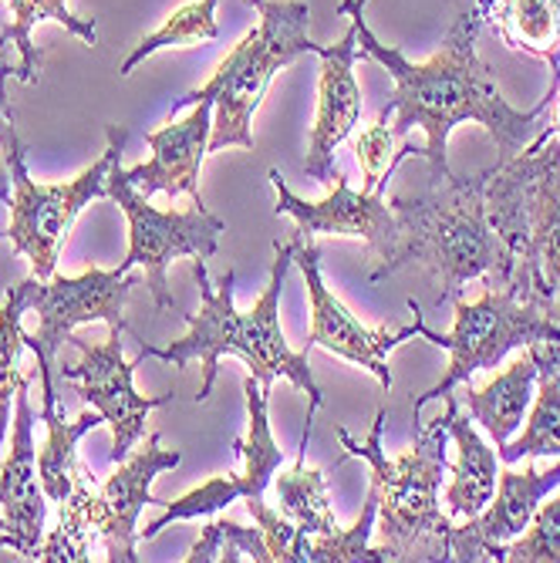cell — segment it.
I'll list each match as a JSON object with an SVG mask.
<instances>
[{"mask_svg":"<svg viewBox=\"0 0 560 563\" xmlns=\"http://www.w3.org/2000/svg\"><path fill=\"white\" fill-rule=\"evenodd\" d=\"M365 4L369 0H341L338 14L351 18L354 27H359V51L372 62H378L395 88L385 112L392 115V132L398 142L409 139L413 129L426 132V148L422 156L429 163V176L432 183H442L449 173V132L463 122H476L490 132V139L496 142L499 159L496 166L510 163L514 156L534 142V135L540 132V119L550 109V101L560 91V71H553L547 95L540 98V106L530 112H517L510 101H506L486 68V62L476 51V37H480V24L486 18V0H466L463 11L455 14L439 55H432L429 62H409L398 47L382 44L369 24H365Z\"/></svg>","mask_w":560,"mask_h":563,"instance_id":"1","label":"cell"},{"mask_svg":"<svg viewBox=\"0 0 560 563\" xmlns=\"http://www.w3.org/2000/svg\"><path fill=\"white\" fill-rule=\"evenodd\" d=\"M300 240H304V233L297 230L287 243H281V240L274 243L271 280H267L264 294L257 297V303H253L250 311H237V303H233L237 274L230 267L217 284H210L207 261H193V277L199 284V311L186 314L189 334L166 344V347L142 344L135 362L160 357V362L183 372L189 362H196V357H199L202 385H199L196 405H202L213 391V382H217V372H220V357L237 354L246 362L250 375L261 378L264 388H271L274 378H287L300 391H308V398H311L308 419H315V412L325 405V391L311 375L308 347H304V351L287 347V338L281 331V290H284V280H287V271L294 264V253H297Z\"/></svg>","mask_w":560,"mask_h":563,"instance_id":"2","label":"cell"},{"mask_svg":"<svg viewBox=\"0 0 560 563\" xmlns=\"http://www.w3.org/2000/svg\"><path fill=\"white\" fill-rule=\"evenodd\" d=\"M486 186L490 169L476 176H446L442 183H432L426 196H395L398 243L372 284L413 264L436 280L439 300H455L476 277L486 284L514 280V250L490 220Z\"/></svg>","mask_w":560,"mask_h":563,"instance_id":"3","label":"cell"},{"mask_svg":"<svg viewBox=\"0 0 560 563\" xmlns=\"http://www.w3.org/2000/svg\"><path fill=\"white\" fill-rule=\"evenodd\" d=\"M388 412L378 408L365 442L351 439L344 426H334V435L344 449V459H365L372 470V486L378 493V533L395 560H449L452 517L442 514L439 489L449 466L446 439L449 429L442 416L432 426H416V442L402 455L382 449Z\"/></svg>","mask_w":560,"mask_h":563,"instance_id":"4","label":"cell"},{"mask_svg":"<svg viewBox=\"0 0 560 563\" xmlns=\"http://www.w3.org/2000/svg\"><path fill=\"white\" fill-rule=\"evenodd\" d=\"M486 207L514 250V284L560 311V135H534L510 163L490 169Z\"/></svg>","mask_w":560,"mask_h":563,"instance_id":"5","label":"cell"},{"mask_svg":"<svg viewBox=\"0 0 560 563\" xmlns=\"http://www.w3.org/2000/svg\"><path fill=\"white\" fill-rule=\"evenodd\" d=\"M261 24L246 31L243 41L217 65L213 78L186 91L176 109L196 106V101H213V132L207 152H220L230 145L253 148V112L261 109V98L277 71L294 65L300 55H318L308 37L311 8L304 0H264L257 8Z\"/></svg>","mask_w":560,"mask_h":563,"instance_id":"6","label":"cell"},{"mask_svg":"<svg viewBox=\"0 0 560 563\" xmlns=\"http://www.w3.org/2000/svg\"><path fill=\"white\" fill-rule=\"evenodd\" d=\"M409 311L416 314V334L449 351V368L442 378L416 398V419L426 401L442 398L466 385L476 372L496 368L514 347L530 344H553L560 341V311L543 300L527 297L514 280L486 284L476 300L455 297V324L452 331L439 334L422 321L419 300H409Z\"/></svg>","mask_w":560,"mask_h":563,"instance_id":"7","label":"cell"},{"mask_svg":"<svg viewBox=\"0 0 560 563\" xmlns=\"http://www.w3.org/2000/svg\"><path fill=\"white\" fill-rule=\"evenodd\" d=\"M243 398H246V416H250V432L246 439H237L233 449L243 459V473L240 476H213L202 486L189 489L186 496L173 499L163 506V514L156 520H149L145 530H139V540H152L160 537L169 523L176 520H199V517H213L223 506H230L233 499H246L250 517L257 520V527L267 537L271 547V560L274 563H297V527L271 509L264 503L267 486L274 483V473L284 466V449H277L274 432H271V419H267V398L271 388L261 385V378L246 375L243 382Z\"/></svg>","mask_w":560,"mask_h":563,"instance_id":"8","label":"cell"},{"mask_svg":"<svg viewBox=\"0 0 560 563\" xmlns=\"http://www.w3.org/2000/svg\"><path fill=\"white\" fill-rule=\"evenodd\" d=\"M109 145L106 152L75 179L68 183H34L24 163V145L18 142L11 152H4V163L11 169L14 196H11V227L8 240L14 243V253H24L31 261V271L37 280H51L58 267L62 243L68 240V230L75 217L88 207L91 199L109 196V169L116 159H122L129 132L122 125L106 129Z\"/></svg>","mask_w":560,"mask_h":563,"instance_id":"9","label":"cell"},{"mask_svg":"<svg viewBox=\"0 0 560 563\" xmlns=\"http://www.w3.org/2000/svg\"><path fill=\"white\" fill-rule=\"evenodd\" d=\"M142 274H122L116 271H101L91 267L78 277H51L37 280L31 287V307L37 318V328L28 334L24 331V347L34 351L37 357V375H41V419L62 412L58 401V351L72 338L78 324L91 321H106L109 328L125 324V300L129 294L142 284Z\"/></svg>","mask_w":560,"mask_h":563,"instance_id":"10","label":"cell"},{"mask_svg":"<svg viewBox=\"0 0 560 563\" xmlns=\"http://www.w3.org/2000/svg\"><path fill=\"white\" fill-rule=\"evenodd\" d=\"M106 186H109V199L129 220V253L119 264V271L129 274L139 264L156 311H173L176 300L166 280L169 264L179 257L210 261L220 246V236L227 233V223L213 217L202 202H193L189 210H166V213L152 210L149 199L129 183L122 159L112 163Z\"/></svg>","mask_w":560,"mask_h":563,"instance_id":"11","label":"cell"},{"mask_svg":"<svg viewBox=\"0 0 560 563\" xmlns=\"http://www.w3.org/2000/svg\"><path fill=\"white\" fill-rule=\"evenodd\" d=\"M122 328H109L106 341H85V338H68L78 351L81 362L75 365H58V378H72L81 385V401L91 405L95 412H101L106 426L112 429V463L119 466L122 459L135 449V442L145 432V419L152 408L173 405L176 395H139L132 385V375L139 368V362H125L122 354Z\"/></svg>","mask_w":560,"mask_h":563,"instance_id":"12","label":"cell"},{"mask_svg":"<svg viewBox=\"0 0 560 563\" xmlns=\"http://www.w3.org/2000/svg\"><path fill=\"white\" fill-rule=\"evenodd\" d=\"M271 186L277 192V213H287L297 230L304 236H354L365 240L369 257H372V274L369 280L392 261L395 243H398V217L392 210V202L385 199V192H354L348 186V176L338 169L334 176V189L318 199L308 202L297 192H290V186L284 183L281 169H271Z\"/></svg>","mask_w":560,"mask_h":563,"instance_id":"13","label":"cell"},{"mask_svg":"<svg viewBox=\"0 0 560 563\" xmlns=\"http://www.w3.org/2000/svg\"><path fill=\"white\" fill-rule=\"evenodd\" d=\"M294 264L304 274V284H308V297H311V334H308V351L311 347H325L338 357H348V362L362 365L365 372H372L382 388H392V368H388V351L398 347L402 341L416 338V324L409 328H365L359 318H354L348 307L328 290L325 277H321V250L304 236Z\"/></svg>","mask_w":560,"mask_h":563,"instance_id":"14","label":"cell"},{"mask_svg":"<svg viewBox=\"0 0 560 563\" xmlns=\"http://www.w3.org/2000/svg\"><path fill=\"white\" fill-rule=\"evenodd\" d=\"M179 449H163L160 432H152L145 445L129 452L119 470L98 483L91 493V527L98 530L101 543L112 563H135L139 543V514L145 506H166L149 493L152 479L166 470L179 466Z\"/></svg>","mask_w":560,"mask_h":563,"instance_id":"15","label":"cell"},{"mask_svg":"<svg viewBox=\"0 0 560 563\" xmlns=\"http://www.w3.org/2000/svg\"><path fill=\"white\" fill-rule=\"evenodd\" d=\"M557 486H560V459L550 466H537V459H530L524 470L514 466L499 470L496 493L483 514L463 520V527H452L449 560H466V563L499 560L503 543L517 540L530 527L537 506L550 493H557Z\"/></svg>","mask_w":560,"mask_h":563,"instance_id":"16","label":"cell"},{"mask_svg":"<svg viewBox=\"0 0 560 563\" xmlns=\"http://www.w3.org/2000/svg\"><path fill=\"white\" fill-rule=\"evenodd\" d=\"M318 55H321L318 119L311 129L304 176L321 186H331L338 176L334 152L362 119V88H359V78H354V58H359V27H354V21L341 34L338 44L318 47Z\"/></svg>","mask_w":560,"mask_h":563,"instance_id":"17","label":"cell"},{"mask_svg":"<svg viewBox=\"0 0 560 563\" xmlns=\"http://www.w3.org/2000/svg\"><path fill=\"white\" fill-rule=\"evenodd\" d=\"M31 375L21 378L14 395V429H11V452L0 459V506L11 533V550L21 553V560H37L44 523H47V503L44 486L37 476V452H34V408H31Z\"/></svg>","mask_w":560,"mask_h":563,"instance_id":"18","label":"cell"},{"mask_svg":"<svg viewBox=\"0 0 560 563\" xmlns=\"http://www.w3.org/2000/svg\"><path fill=\"white\" fill-rule=\"evenodd\" d=\"M213 132V101H196V109L183 122H166L160 132H149L145 145L152 148V159L125 169L129 183L149 199L152 192H169V196H193L199 199V166L207 156Z\"/></svg>","mask_w":560,"mask_h":563,"instance_id":"19","label":"cell"},{"mask_svg":"<svg viewBox=\"0 0 560 563\" xmlns=\"http://www.w3.org/2000/svg\"><path fill=\"white\" fill-rule=\"evenodd\" d=\"M446 412L442 422L449 429V439L460 449L455 463H449L446 470H452V479L442 493L446 499V514L452 520H470L476 514H483L486 503L496 493V479H499V466H496V452L483 442V435L473 429L470 412H463L460 398L452 391L442 395Z\"/></svg>","mask_w":560,"mask_h":563,"instance_id":"20","label":"cell"},{"mask_svg":"<svg viewBox=\"0 0 560 563\" xmlns=\"http://www.w3.org/2000/svg\"><path fill=\"white\" fill-rule=\"evenodd\" d=\"M537 362L534 354H520L517 362L506 365L493 382H486L483 388H466L463 405L473 422H480L486 429V435L496 442V449H503L514 439V432L520 429L524 416L530 412L534 395H537Z\"/></svg>","mask_w":560,"mask_h":563,"instance_id":"21","label":"cell"},{"mask_svg":"<svg viewBox=\"0 0 560 563\" xmlns=\"http://www.w3.org/2000/svg\"><path fill=\"white\" fill-rule=\"evenodd\" d=\"M41 422L47 426V442L37 455V476H41L47 499L65 503L75 489V483L91 473L78 459V442L85 432L106 426V419H101V412H95V408H85L75 422H65V412H55Z\"/></svg>","mask_w":560,"mask_h":563,"instance_id":"22","label":"cell"},{"mask_svg":"<svg viewBox=\"0 0 560 563\" xmlns=\"http://www.w3.org/2000/svg\"><path fill=\"white\" fill-rule=\"evenodd\" d=\"M486 18H493L499 37L514 51H527L550 68L560 55V0H486Z\"/></svg>","mask_w":560,"mask_h":563,"instance_id":"23","label":"cell"},{"mask_svg":"<svg viewBox=\"0 0 560 563\" xmlns=\"http://www.w3.org/2000/svg\"><path fill=\"white\" fill-rule=\"evenodd\" d=\"M537 362V395L530 405V419L520 439H510L499 449V463L503 466H517L520 459H540L553 455L560 459V368L543 357L534 344L527 347Z\"/></svg>","mask_w":560,"mask_h":563,"instance_id":"24","label":"cell"},{"mask_svg":"<svg viewBox=\"0 0 560 563\" xmlns=\"http://www.w3.org/2000/svg\"><path fill=\"white\" fill-rule=\"evenodd\" d=\"M11 4V24L8 31L0 34V47H8V41L21 51V65L14 68V78L21 85H34L41 78V51L34 47L31 41V31L41 24V21H55L62 24L65 31L78 34L88 47L98 44V31H95V21L91 18H78L68 11V0H8Z\"/></svg>","mask_w":560,"mask_h":563,"instance_id":"25","label":"cell"},{"mask_svg":"<svg viewBox=\"0 0 560 563\" xmlns=\"http://www.w3.org/2000/svg\"><path fill=\"white\" fill-rule=\"evenodd\" d=\"M274 493L281 499V514L297 527V553L304 540H325L341 530L331 514L328 479L321 470H304V463H294L290 473L274 479Z\"/></svg>","mask_w":560,"mask_h":563,"instance_id":"26","label":"cell"},{"mask_svg":"<svg viewBox=\"0 0 560 563\" xmlns=\"http://www.w3.org/2000/svg\"><path fill=\"white\" fill-rule=\"evenodd\" d=\"M31 287L34 274L14 287H8L4 307H0V452L8 442L11 429V405L18 395V385L24 378L21 372V351H24V311L31 307Z\"/></svg>","mask_w":560,"mask_h":563,"instance_id":"27","label":"cell"},{"mask_svg":"<svg viewBox=\"0 0 560 563\" xmlns=\"http://www.w3.org/2000/svg\"><path fill=\"white\" fill-rule=\"evenodd\" d=\"M375 523H378V493L369 483V496H365L359 523H354L351 530H338L334 537H325V540H304L297 563H382V560H395L385 543L372 547Z\"/></svg>","mask_w":560,"mask_h":563,"instance_id":"28","label":"cell"},{"mask_svg":"<svg viewBox=\"0 0 560 563\" xmlns=\"http://www.w3.org/2000/svg\"><path fill=\"white\" fill-rule=\"evenodd\" d=\"M220 37V27H217V0H189L179 11H173L166 18V24L142 37L132 55L119 65V75L129 78L149 55H156L163 47H186V44H196V41H217Z\"/></svg>","mask_w":560,"mask_h":563,"instance_id":"29","label":"cell"},{"mask_svg":"<svg viewBox=\"0 0 560 563\" xmlns=\"http://www.w3.org/2000/svg\"><path fill=\"white\" fill-rule=\"evenodd\" d=\"M98 479L88 473L85 479L75 483L72 496L62 503V520L58 530L44 533L37 560L51 563V560H88V530H91V493H95Z\"/></svg>","mask_w":560,"mask_h":563,"instance_id":"30","label":"cell"},{"mask_svg":"<svg viewBox=\"0 0 560 563\" xmlns=\"http://www.w3.org/2000/svg\"><path fill=\"white\" fill-rule=\"evenodd\" d=\"M257 560V563H274L271 560V547L261 527H240L233 520H210L202 527L199 540L189 550V563H210V560Z\"/></svg>","mask_w":560,"mask_h":563,"instance_id":"31","label":"cell"},{"mask_svg":"<svg viewBox=\"0 0 560 563\" xmlns=\"http://www.w3.org/2000/svg\"><path fill=\"white\" fill-rule=\"evenodd\" d=\"M499 560H514V563H560V486L550 503H540L530 527L503 543Z\"/></svg>","mask_w":560,"mask_h":563,"instance_id":"32","label":"cell"},{"mask_svg":"<svg viewBox=\"0 0 560 563\" xmlns=\"http://www.w3.org/2000/svg\"><path fill=\"white\" fill-rule=\"evenodd\" d=\"M392 115L382 109L378 122L369 125L359 139H354V156H359L362 176H365V192H378L385 189L388 176L398 169L395 166V132L388 129Z\"/></svg>","mask_w":560,"mask_h":563,"instance_id":"33","label":"cell"},{"mask_svg":"<svg viewBox=\"0 0 560 563\" xmlns=\"http://www.w3.org/2000/svg\"><path fill=\"white\" fill-rule=\"evenodd\" d=\"M8 75L11 65L0 62V152H11L21 139H18V129H14V109H11V98H8ZM0 202L11 207V169L8 163H0Z\"/></svg>","mask_w":560,"mask_h":563,"instance_id":"34","label":"cell"},{"mask_svg":"<svg viewBox=\"0 0 560 563\" xmlns=\"http://www.w3.org/2000/svg\"><path fill=\"white\" fill-rule=\"evenodd\" d=\"M540 135H560V95L550 101V122L540 125Z\"/></svg>","mask_w":560,"mask_h":563,"instance_id":"35","label":"cell"},{"mask_svg":"<svg viewBox=\"0 0 560 563\" xmlns=\"http://www.w3.org/2000/svg\"><path fill=\"white\" fill-rule=\"evenodd\" d=\"M537 351L547 354L553 365H560V341H553V344H537Z\"/></svg>","mask_w":560,"mask_h":563,"instance_id":"36","label":"cell"},{"mask_svg":"<svg viewBox=\"0 0 560 563\" xmlns=\"http://www.w3.org/2000/svg\"><path fill=\"white\" fill-rule=\"evenodd\" d=\"M0 533H8V520L4 517H0Z\"/></svg>","mask_w":560,"mask_h":563,"instance_id":"37","label":"cell"},{"mask_svg":"<svg viewBox=\"0 0 560 563\" xmlns=\"http://www.w3.org/2000/svg\"><path fill=\"white\" fill-rule=\"evenodd\" d=\"M246 4H253V8H261V4H264V0H246Z\"/></svg>","mask_w":560,"mask_h":563,"instance_id":"38","label":"cell"},{"mask_svg":"<svg viewBox=\"0 0 560 563\" xmlns=\"http://www.w3.org/2000/svg\"><path fill=\"white\" fill-rule=\"evenodd\" d=\"M0 240H8V230H4V233H0Z\"/></svg>","mask_w":560,"mask_h":563,"instance_id":"39","label":"cell"},{"mask_svg":"<svg viewBox=\"0 0 560 563\" xmlns=\"http://www.w3.org/2000/svg\"><path fill=\"white\" fill-rule=\"evenodd\" d=\"M534 347H537V344H534ZM543 357H547V354H543ZM557 368H560V365H557Z\"/></svg>","mask_w":560,"mask_h":563,"instance_id":"40","label":"cell"}]
</instances>
